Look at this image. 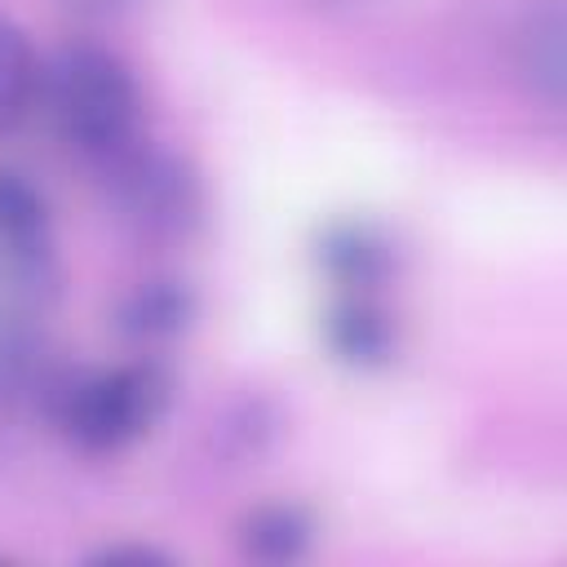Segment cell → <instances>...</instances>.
Listing matches in <instances>:
<instances>
[{"mask_svg":"<svg viewBox=\"0 0 567 567\" xmlns=\"http://www.w3.org/2000/svg\"><path fill=\"white\" fill-rule=\"evenodd\" d=\"M35 106H44L62 146H71L97 168L124 155L133 142H142L137 137V124H142L137 80L106 49L71 44L53 62H44Z\"/></svg>","mask_w":567,"mask_h":567,"instance_id":"6da1fadb","label":"cell"},{"mask_svg":"<svg viewBox=\"0 0 567 567\" xmlns=\"http://www.w3.org/2000/svg\"><path fill=\"white\" fill-rule=\"evenodd\" d=\"M53 425L84 452H124L168 408V377L151 363H120L53 381L44 390Z\"/></svg>","mask_w":567,"mask_h":567,"instance_id":"7a4b0ae2","label":"cell"},{"mask_svg":"<svg viewBox=\"0 0 567 567\" xmlns=\"http://www.w3.org/2000/svg\"><path fill=\"white\" fill-rule=\"evenodd\" d=\"M58 235L40 186L0 164V301L31 306L53 292Z\"/></svg>","mask_w":567,"mask_h":567,"instance_id":"3957f363","label":"cell"},{"mask_svg":"<svg viewBox=\"0 0 567 567\" xmlns=\"http://www.w3.org/2000/svg\"><path fill=\"white\" fill-rule=\"evenodd\" d=\"M102 177L111 186L115 208L142 230L173 235V230H186L199 213V186L190 168L142 142H133L124 155L102 164Z\"/></svg>","mask_w":567,"mask_h":567,"instance_id":"277c9868","label":"cell"},{"mask_svg":"<svg viewBox=\"0 0 567 567\" xmlns=\"http://www.w3.org/2000/svg\"><path fill=\"white\" fill-rule=\"evenodd\" d=\"M315 266L337 292H377L394 275L399 248L377 221L341 217L315 235Z\"/></svg>","mask_w":567,"mask_h":567,"instance_id":"5b68a950","label":"cell"},{"mask_svg":"<svg viewBox=\"0 0 567 567\" xmlns=\"http://www.w3.org/2000/svg\"><path fill=\"white\" fill-rule=\"evenodd\" d=\"M319 328H323L328 354L354 372H377L399 350V323L377 301V292H337Z\"/></svg>","mask_w":567,"mask_h":567,"instance_id":"8992f818","label":"cell"},{"mask_svg":"<svg viewBox=\"0 0 567 567\" xmlns=\"http://www.w3.org/2000/svg\"><path fill=\"white\" fill-rule=\"evenodd\" d=\"M514 62L540 102L563 106V93H567V13H563V0H536L523 13V22L514 31Z\"/></svg>","mask_w":567,"mask_h":567,"instance_id":"52a82bcc","label":"cell"},{"mask_svg":"<svg viewBox=\"0 0 567 567\" xmlns=\"http://www.w3.org/2000/svg\"><path fill=\"white\" fill-rule=\"evenodd\" d=\"M235 540L257 563H297L315 540V523H310V514L301 505L270 501V505H257V509H248L239 518Z\"/></svg>","mask_w":567,"mask_h":567,"instance_id":"ba28073f","label":"cell"},{"mask_svg":"<svg viewBox=\"0 0 567 567\" xmlns=\"http://www.w3.org/2000/svg\"><path fill=\"white\" fill-rule=\"evenodd\" d=\"M31 390H49V377H44V337L31 323L27 306L0 301V403L22 399Z\"/></svg>","mask_w":567,"mask_h":567,"instance_id":"9c48e42d","label":"cell"},{"mask_svg":"<svg viewBox=\"0 0 567 567\" xmlns=\"http://www.w3.org/2000/svg\"><path fill=\"white\" fill-rule=\"evenodd\" d=\"M190 310H195V301L177 279H151L124 301L120 323L137 341H164L190 323Z\"/></svg>","mask_w":567,"mask_h":567,"instance_id":"30bf717a","label":"cell"},{"mask_svg":"<svg viewBox=\"0 0 567 567\" xmlns=\"http://www.w3.org/2000/svg\"><path fill=\"white\" fill-rule=\"evenodd\" d=\"M40 97V62L18 22L0 13V128L18 124Z\"/></svg>","mask_w":567,"mask_h":567,"instance_id":"8fae6325","label":"cell"},{"mask_svg":"<svg viewBox=\"0 0 567 567\" xmlns=\"http://www.w3.org/2000/svg\"><path fill=\"white\" fill-rule=\"evenodd\" d=\"M168 563L159 549H146V545H111L102 554H93V563Z\"/></svg>","mask_w":567,"mask_h":567,"instance_id":"7c38bea8","label":"cell"}]
</instances>
